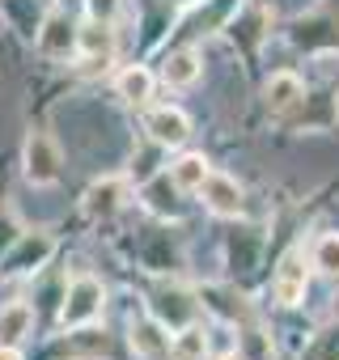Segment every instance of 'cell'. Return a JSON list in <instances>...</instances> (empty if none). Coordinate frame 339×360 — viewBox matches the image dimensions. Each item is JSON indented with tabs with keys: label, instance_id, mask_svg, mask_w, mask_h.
Listing matches in <instances>:
<instances>
[{
	"label": "cell",
	"instance_id": "cell-1",
	"mask_svg": "<svg viewBox=\"0 0 339 360\" xmlns=\"http://www.w3.org/2000/svg\"><path fill=\"white\" fill-rule=\"evenodd\" d=\"M102 305H106L102 284H98L94 276H77V280L68 284L64 305H60V326H64V330H81V326H89V322L102 314Z\"/></svg>",
	"mask_w": 339,
	"mask_h": 360
},
{
	"label": "cell",
	"instance_id": "cell-2",
	"mask_svg": "<svg viewBox=\"0 0 339 360\" xmlns=\"http://www.w3.org/2000/svg\"><path fill=\"white\" fill-rule=\"evenodd\" d=\"M127 195H132L127 178H98V183L85 191V200H81V212L89 221H110V217H119L127 208Z\"/></svg>",
	"mask_w": 339,
	"mask_h": 360
},
{
	"label": "cell",
	"instance_id": "cell-3",
	"mask_svg": "<svg viewBox=\"0 0 339 360\" xmlns=\"http://www.w3.org/2000/svg\"><path fill=\"white\" fill-rule=\"evenodd\" d=\"M60 148L47 131H30L26 136V178L34 187H51L56 178H60Z\"/></svg>",
	"mask_w": 339,
	"mask_h": 360
},
{
	"label": "cell",
	"instance_id": "cell-4",
	"mask_svg": "<svg viewBox=\"0 0 339 360\" xmlns=\"http://www.w3.org/2000/svg\"><path fill=\"white\" fill-rule=\"evenodd\" d=\"M144 131H148V140H157L161 148H183L187 136H191V119H187V110H179V106H153V110L144 115Z\"/></svg>",
	"mask_w": 339,
	"mask_h": 360
},
{
	"label": "cell",
	"instance_id": "cell-5",
	"mask_svg": "<svg viewBox=\"0 0 339 360\" xmlns=\"http://www.w3.org/2000/svg\"><path fill=\"white\" fill-rule=\"evenodd\" d=\"M196 195L204 200V208H208L212 217H242V208H246V195H242V187H238V178L217 174V169L204 178V187H200Z\"/></svg>",
	"mask_w": 339,
	"mask_h": 360
},
{
	"label": "cell",
	"instance_id": "cell-6",
	"mask_svg": "<svg viewBox=\"0 0 339 360\" xmlns=\"http://www.w3.org/2000/svg\"><path fill=\"white\" fill-rule=\"evenodd\" d=\"M39 51L47 60H68L77 56V22L64 13V9H51L39 26Z\"/></svg>",
	"mask_w": 339,
	"mask_h": 360
},
{
	"label": "cell",
	"instance_id": "cell-7",
	"mask_svg": "<svg viewBox=\"0 0 339 360\" xmlns=\"http://www.w3.org/2000/svg\"><path fill=\"white\" fill-rule=\"evenodd\" d=\"M305 288H309V267H305V255L293 246V250L280 259V267H276V280H271V297H276L280 305H301Z\"/></svg>",
	"mask_w": 339,
	"mask_h": 360
},
{
	"label": "cell",
	"instance_id": "cell-8",
	"mask_svg": "<svg viewBox=\"0 0 339 360\" xmlns=\"http://www.w3.org/2000/svg\"><path fill=\"white\" fill-rule=\"evenodd\" d=\"M51 250H56V242L47 233H22L13 242V250L5 255V271L9 276H30V271H39L51 259Z\"/></svg>",
	"mask_w": 339,
	"mask_h": 360
},
{
	"label": "cell",
	"instance_id": "cell-9",
	"mask_svg": "<svg viewBox=\"0 0 339 360\" xmlns=\"http://www.w3.org/2000/svg\"><path fill=\"white\" fill-rule=\"evenodd\" d=\"M170 339L174 335H165V322L161 318H136L132 330H127V343L140 360H161L170 356Z\"/></svg>",
	"mask_w": 339,
	"mask_h": 360
},
{
	"label": "cell",
	"instance_id": "cell-10",
	"mask_svg": "<svg viewBox=\"0 0 339 360\" xmlns=\"http://www.w3.org/2000/svg\"><path fill=\"white\" fill-rule=\"evenodd\" d=\"M77 56L81 60H89V64H106L110 56H115V26L110 22H102V18H94V22H85V26H77Z\"/></svg>",
	"mask_w": 339,
	"mask_h": 360
},
{
	"label": "cell",
	"instance_id": "cell-11",
	"mask_svg": "<svg viewBox=\"0 0 339 360\" xmlns=\"http://www.w3.org/2000/svg\"><path fill=\"white\" fill-rule=\"evenodd\" d=\"M208 174H212V161H208L204 153H183L174 165H170V178H174V187H179L183 195H196V191L204 187Z\"/></svg>",
	"mask_w": 339,
	"mask_h": 360
},
{
	"label": "cell",
	"instance_id": "cell-12",
	"mask_svg": "<svg viewBox=\"0 0 339 360\" xmlns=\"http://www.w3.org/2000/svg\"><path fill=\"white\" fill-rule=\"evenodd\" d=\"M161 81H165L170 89H187V85H196V81H200V56H196L191 47L170 51L165 64H161Z\"/></svg>",
	"mask_w": 339,
	"mask_h": 360
},
{
	"label": "cell",
	"instance_id": "cell-13",
	"mask_svg": "<svg viewBox=\"0 0 339 360\" xmlns=\"http://www.w3.org/2000/svg\"><path fill=\"white\" fill-rule=\"evenodd\" d=\"M153 72L144 68V64H132V68H123L119 77H115V94L127 102V106H148V98H153Z\"/></svg>",
	"mask_w": 339,
	"mask_h": 360
},
{
	"label": "cell",
	"instance_id": "cell-14",
	"mask_svg": "<svg viewBox=\"0 0 339 360\" xmlns=\"http://www.w3.org/2000/svg\"><path fill=\"white\" fill-rule=\"evenodd\" d=\"M305 102V85H301V77H293V72H276L271 81H267V110L271 115H288L293 106H301Z\"/></svg>",
	"mask_w": 339,
	"mask_h": 360
},
{
	"label": "cell",
	"instance_id": "cell-15",
	"mask_svg": "<svg viewBox=\"0 0 339 360\" xmlns=\"http://www.w3.org/2000/svg\"><path fill=\"white\" fill-rule=\"evenodd\" d=\"M170 356H174V360H204L208 356V330L196 326V322L179 326V335L170 339Z\"/></svg>",
	"mask_w": 339,
	"mask_h": 360
},
{
	"label": "cell",
	"instance_id": "cell-16",
	"mask_svg": "<svg viewBox=\"0 0 339 360\" xmlns=\"http://www.w3.org/2000/svg\"><path fill=\"white\" fill-rule=\"evenodd\" d=\"M30 326H34V309L26 301H13L0 309V343H18L22 335H30Z\"/></svg>",
	"mask_w": 339,
	"mask_h": 360
},
{
	"label": "cell",
	"instance_id": "cell-17",
	"mask_svg": "<svg viewBox=\"0 0 339 360\" xmlns=\"http://www.w3.org/2000/svg\"><path fill=\"white\" fill-rule=\"evenodd\" d=\"M314 267L331 280H339V233H322L314 242Z\"/></svg>",
	"mask_w": 339,
	"mask_h": 360
},
{
	"label": "cell",
	"instance_id": "cell-18",
	"mask_svg": "<svg viewBox=\"0 0 339 360\" xmlns=\"http://www.w3.org/2000/svg\"><path fill=\"white\" fill-rule=\"evenodd\" d=\"M157 153H165V148H161L157 140H148V153H140V157L132 161V183H140V187H144L148 178H157V174H161V169H157Z\"/></svg>",
	"mask_w": 339,
	"mask_h": 360
},
{
	"label": "cell",
	"instance_id": "cell-19",
	"mask_svg": "<svg viewBox=\"0 0 339 360\" xmlns=\"http://www.w3.org/2000/svg\"><path fill=\"white\" fill-rule=\"evenodd\" d=\"M242 356H246V360H271V347L263 343L259 330H246V335H242Z\"/></svg>",
	"mask_w": 339,
	"mask_h": 360
},
{
	"label": "cell",
	"instance_id": "cell-20",
	"mask_svg": "<svg viewBox=\"0 0 339 360\" xmlns=\"http://www.w3.org/2000/svg\"><path fill=\"white\" fill-rule=\"evenodd\" d=\"M318 360H339V330H331L326 339H322V356Z\"/></svg>",
	"mask_w": 339,
	"mask_h": 360
},
{
	"label": "cell",
	"instance_id": "cell-21",
	"mask_svg": "<svg viewBox=\"0 0 339 360\" xmlns=\"http://www.w3.org/2000/svg\"><path fill=\"white\" fill-rule=\"evenodd\" d=\"M0 360H26V356L18 352V343H0Z\"/></svg>",
	"mask_w": 339,
	"mask_h": 360
},
{
	"label": "cell",
	"instance_id": "cell-22",
	"mask_svg": "<svg viewBox=\"0 0 339 360\" xmlns=\"http://www.w3.org/2000/svg\"><path fill=\"white\" fill-rule=\"evenodd\" d=\"M225 360H246V356H242V352H234V356H225Z\"/></svg>",
	"mask_w": 339,
	"mask_h": 360
}]
</instances>
